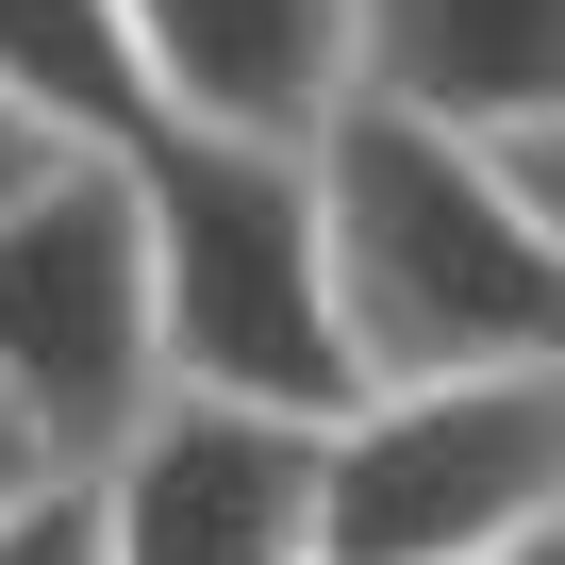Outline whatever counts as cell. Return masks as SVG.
<instances>
[{"instance_id":"6da1fadb","label":"cell","mask_w":565,"mask_h":565,"mask_svg":"<svg viewBox=\"0 0 565 565\" xmlns=\"http://www.w3.org/2000/svg\"><path fill=\"white\" fill-rule=\"evenodd\" d=\"M317 167V233H333V317L366 383L416 366H515L565 333V216H532L449 117L399 100H333L300 134Z\"/></svg>"},{"instance_id":"7a4b0ae2","label":"cell","mask_w":565,"mask_h":565,"mask_svg":"<svg viewBox=\"0 0 565 565\" xmlns=\"http://www.w3.org/2000/svg\"><path fill=\"white\" fill-rule=\"evenodd\" d=\"M134 183V266H150V366L266 399V416H333L350 317H333V233H317V167L300 134H216V117H150L117 150Z\"/></svg>"},{"instance_id":"3957f363","label":"cell","mask_w":565,"mask_h":565,"mask_svg":"<svg viewBox=\"0 0 565 565\" xmlns=\"http://www.w3.org/2000/svg\"><path fill=\"white\" fill-rule=\"evenodd\" d=\"M532 515H565V383H548V350L350 383L317 416V565H482Z\"/></svg>"},{"instance_id":"277c9868","label":"cell","mask_w":565,"mask_h":565,"mask_svg":"<svg viewBox=\"0 0 565 565\" xmlns=\"http://www.w3.org/2000/svg\"><path fill=\"white\" fill-rule=\"evenodd\" d=\"M0 383L84 466L167 366H150V266H134V183L117 150H67L34 200H0Z\"/></svg>"},{"instance_id":"5b68a950","label":"cell","mask_w":565,"mask_h":565,"mask_svg":"<svg viewBox=\"0 0 565 565\" xmlns=\"http://www.w3.org/2000/svg\"><path fill=\"white\" fill-rule=\"evenodd\" d=\"M67 482L100 515V565H317V416L150 383Z\"/></svg>"},{"instance_id":"8992f818","label":"cell","mask_w":565,"mask_h":565,"mask_svg":"<svg viewBox=\"0 0 565 565\" xmlns=\"http://www.w3.org/2000/svg\"><path fill=\"white\" fill-rule=\"evenodd\" d=\"M117 34L150 67V117L317 134L350 100V0H117Z\"/></svg>"},{"instance_id":"52a82bcc","label":"cell","mask_w":565,"mask_h":565,"mask_svg":"<svg viewBox=\"0 0 565 565\" xmlns=\"http://www.w3.org/2000/svg\"><path fill=\"white\" fill-rule=\"evenodd\" d=\"M350 100H399L449 134L565 100V0H350Z\"/></svg>"},{"instance_id":"ba28073f","label":"cell","mask_w":565,"mask_h":565,"mask_svg":"<svg viewBox=\"0 0 565 565\" xmlns=\"http://www.w3.org/2000/svg\"><path fill=\"white\" fill-rule=\"evenodd\" d=\"M0 100H34L67 150H134L150 134V67L117 34V0H0Z\"/></svg>"},{"instance_id":"9c48e42d","label":"cell","mask_w":565,"mask_h":565,"mask_svg":"<svg viewBox=\"0 0 565 565\" xmlns=\"http://www.w3.org/2000/svg\"><path fill=\"white\" fill-rule=\"evenodd\" d=\"M0 565H100V515H84V482H34L18 515H0Z\"/></svg>"},{"instance_id":"30bf717a","label":"cell","mask_w":565,"mask_h":565,"mask_svg":"<svg viewBox=\"0 0 565 565\" xmlns=\"http://www.w3.org/2000/svg\"><path fill=\"white\" fill-rule=\"evenodd\" d=\"M34 482H67V449H51V433H34V416H18V383H0V515H18V499H34Z\"/></svg>"},{"instance_id":"8fae6325","label":"cell","mask_w":565,"mask_h":565,"mask_svg":"<svg viewBox=\"0 0 565 565\" xmlns=\"http://www.w3.org/2000/svg\"><path fill=\"white\" fill-rule=\"evenodd\" d=\"M51 167H67V134H51V117H34V100H0V200H34V183H51Z\"/></svg>"}]
</instances>
